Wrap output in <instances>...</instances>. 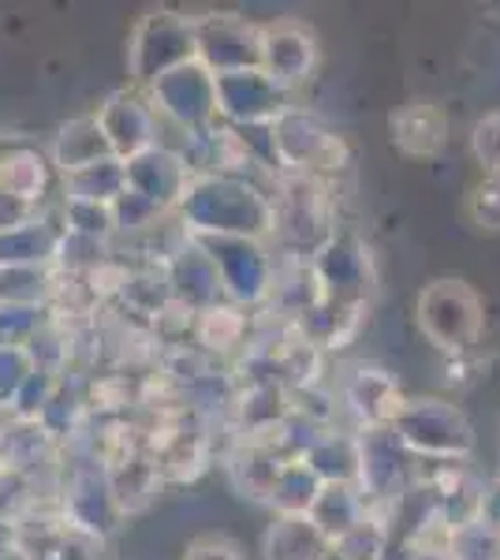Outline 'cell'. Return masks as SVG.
<instances>
[{"label": "cell", "mask_w": 500, "mask_h": 560, "mask_svg": "<svg viewBox=\"0 0 500 560\" xmlns=\"http://www.w3.org/2000/svg\"><path fill=\"white\" fill-rule=\"evenodd\" d=\"M187 236H235L266 243L277 224L272 195L247 176H190L176 206Z\"/></svg>", "instance_id": "1"}, {"label": "cell", "mask_w": 500, "mask_h": 560, "mask_svg": "<svg viewBox=\"0 0 500 560\" xmlns=\"http://www.w3.org/2000/svg\"><path fill=\"white\" fill-rule=\"evenodd\" d=\"M393 433L411 456L456 464L475 448V433L456 404L444 400H404L393 419Z\"/></svg>", "instance_id": "2"}, {"label": "cell", "mask_w": 500, "mask_h": 560, "mask_svg": "<svg viewBox=\"0 0 500 560\" xmlns=\"http://www.w3.org/2000/svg\"><path fill=\"white\" fill-rule=\"evenodd\" d=\"M418 325L441 351H467L486 329V306L463 280H433L418 295Z\"/></svg>", "instance_id": "3"}, {"label": "cell", "mask_w": 500, "mask_h": 560, "mask_svg": "<svg viewBox=\"0 0 500 560\" xmlns=\"http://www.w3.org/2000/svg\"><path fill=\"white\" fill-rule=\"evenodd\" d=\"M195 60V23L179 12H150L142 15L127 45V71H131L135 90L158 83L165 71Z\"/></svg>", "instance_id": "4"}, {"label": "cell", "mask_w": 500, "mask_h": 560, "mask_svg": "<svg viewBox=\"0 0 500 560\" xmlns=\"http://www.w3.org/2000/svg\"><path fill=\"white\" fill-rule=\"evenodd\" d=\"M187 240L213 261L221 292L229 303L254 306L269 300L272 261H277V255H269L266 243L235 240V236H187Z\"/></svg>", "instance_id": "5"}, {"label": "cell", "mask_w": 500, "mask_h": 560, "mask_svg": "<svg viewBox=\"0 0 500 560\" xmlns=\"http://www.w3.org/2000/svg\"><path fill=\"white\" fill-rule=\"evenodd\" d=\"M269 139L280 173H299V176L336 173L344 161V142L317 116L292 105L269 124Z\"/></svg>", "instance_id": "6"}, {"label": "cell", "mask_w": 500, "mask_h": 560, "mask_svg": "<svg viewBox=\"0 0 500 560\" xmlns=\"http://www.w3.org/2000/svg\"><path fill=\"white\" fill-rule=\"evenodd\" d=\"M142 94L158 113V120L176 124L184 135L206 131L209 124H217V83L198 60H187V65L165 71Z\"/></svg>", "instance_id": "7"}, {"label": "cell", "mask_w": 500, "mask_h": 560, "mask_svg": "<svg viewBox=\"0 0 500 560\" xmlns=\"http://www.w3.org/2000/svg\"><path fill=\"white\" fill-rule=\"evenodd\" d=\"M217 120L229 128H269L288 108V90H280L261 68L213 75Z\"/></svg>", "instance_id": "8"}, {"label": "cell", "mask_w": 500, "mask_h": 560, "mask_svg": "<svg viewBox=\"0 0 500 560\" xmlns=\"http://www.w3.org/2000/svg\"><path fill=\"white\" fill-rule=\"evenodd\" d=\"M195 23V60L209 75L258 68V26L232 12H209Z\"/></svg>", "instance_id": "9"}, {"label": "cell", "mask_w": 500, "mask_h": 560, "mask_svg": "<svg viewBox=\"0 0 500 560\" xmlns=\"http://www.w3.org/2000/svg\"><path fill=\"white\" fill-rule=\"evenodd\" d=\"M97 128H102L108 150L116 161H131L142 150L158 147L161 142V120L150 108L142 90H116L108 94L94 113Z\"/></svg>", "instance_id": "10"}, {"label": "cell", "mask_w": 500, "mask_h": 560, "mask_svg": "<svg viewBox=\"0 0 500 560\" xmlns=\"http://www.w3.org/2000/svg\"><path fill=\"white\" fill-rule=\"evenodd\" d=\"M258 68L280 90H292L314 75L317 68V42L311 26L295 20H277L258 26Z\"/></svg>", "instance_id": "11"}, {"label": "cell", "mask_w": 500, "mask_h": 560, "mask_svg": "<svg viewBox=\"0 0 500 560\" xmlns=\"http://www.w3.org/2000/svg\"><path fill=\"white\" fill-rule=\"evenodd\" d=\"M124 179L127 191L147 198L150 206H158L161 213H176L179 198H184L190 184V168L184 161V153L158 142V147L142 150L139 158L124 161Z\"/></svg>", "instance_id": "12"}, {"label": "cell", "mask_w": 500, "mask_h": 560, "mask_svg": "<svg viewBox=\"0 0 500 560\" xmlns=\"http://www.w3.org/2000/svg\"><path fill=\"white\" fill-rule=\"evenodd\" d=\"M63 523H71L75 530H86L94 538H105L124 516L116 509L113 493H108L105 467H79L71 471L68 486H63Z\"/></svg>", "instance_id": "13"}, {"label": "cell", "mask_w": 500, "mask_h": 560, "mask_svg": "<svg viewBox=\"0 0 500 560\" xmlns=\"http://www.w3.org/2000/svg\"><path fill=\"white\" fill-rule=\"evenodd\" d=\"M165 284H168L172 303H179L190 314L221 303V295H224L213 261L187 240V232H184V243H179V247L172 250V258L165 261Z\"/></svg>", "instance_id": "14"}, {"label": "cell", "mask_w": 500, "mask_h": 560, "mask_svg": "<svg viewBox=\"0 0 500 560\" xmlns=\"http://www.w3.org/2000/svg\"><path fill=\"white\" fill-rule=\"evenodd\" d=\"M53 179H57V173H53L45 150L31 147V142L0 150V191H8L12 198H20V202L38 210L42 198L49 195Z\"/></svg>", "instance_id": "15"}, {"label": "cell", "mask_w": 500, "mask_h": 560, "mask_svg": "<svg viewBox=\"0 0 500 560\" xmlns=\"http://www.w3.org/2000/svg\"><path fill=\"white\" fill-rule=\"evenodd\" d=\"M60 236H63L60 221H49L45 213H38L34 221H26L20 229L0 236V269H20V266L53 269Z\"/></svg>", "instance_id": "16"}, {"label": "cell", "mask_w": 500, "mask_h": 560, "mask_svg": "<svg viewBox=\"0 0 500 560\" xmlns=\"http://www.w3.org/2000/svg\"><path fill=\"white\" fill-rule=\"evenodd\" d=\"M105 158H113V150H108L94 113H83V116H75V120L63 124L49 147V165L57 176H68V173H75V168H86Z\"/></svg>", "instance_id": "17"}, {"label": "cell", "mask_w": 500, "mask_h": 560, "mask_svg": "<svg viewBox=\"0 0 500 560\" xmlns=\"http://www.w3.org/2000/svg\"><path fill=\"white\" fill-rule=\"evenodd\" d=\"M344 396H348L351 411L367 422V430L393 427V419L399 415V408H404V396H399L396 382L385 374V370H374V366L354 370V377L348 382V393Z\"/></svg>", "instance_id": "18"}, {"label": "cell", "mask_w": 500, "mask_h": 560, "mask_svg": "<svg viewBox=\"0 0 500 560\" xmlns=\"http://www.w3.org/2000/svg\"><path fill=\"white\" fill-rule=\"evenodd\" d=\"M444 139H449V116L430 102H415L404 105L399 113H393V142L404 153L415 158H433Z\"/></svg>", "instance_id": "19"}, {"label": "cell", "mask_w": 500, "mask_h": 560, "mask_svg": "<svg viewBox=\"0 0 500 560\" xmlns=\"http://www.w3.org/2000/svg\"><path fill=\"white\" fill-rule=\"evenodd\" d=\"M306 520H311L325 535V541L333 546V541H340L351 527H359V523L367 520V501H362V493L354 490V486L329 482L317 490Z\"/></svg>", "instance_id": "20"}, {"label": "cell", "mask_w": 500, "mask_h": 560, "mask_svg": "<svg viewBox=\"0 0 500 560\" xmlns=\"http://www.w3.org/2000/svg\"><path fill=\"white\" fill-rule=\"evenodd\" d=\"M299 459L311 467L322 486H329V482L354 486V475H359V441L344 438V433H336V430L314 433L311 445L303 448Z\"/></svg>", "instance_id": "21"}, {"label": "cell", "mask_w": 500, "mask_h": 560, "mask_svg": "<svg viewBox=\"0 0 500 560\" xmlns=\"http://www.w3.org/2000/svg\"><path fill=\"white\" fill-rule=\"evenodd\" d=\"M333 546L306 516H277L266 535L269 560H329Z\"/></svg>", "instance_id": "22"}, {"label": "cell", "mask_w": 500, "mask_h": 560, "mask_svg": "<svg viewBox=\"0 0 500 560\" xmlns=\"http://www.w3.org/2000/svg\"><path fill=\"white\" fill-rule=\"evenodd\" d=\"M57 179H60V187H63V198H71V202H102V206H113V198L127 187L124 161H116V158L94 161V165L75 168V173L57 176Z\"/></svg>", "instance_id": "23"}, {"label": "cell", "mask_w": 500, "mask_h": 560, "mask_svg": "<svg viewBox=\"0 0 500 560\" xmlns=\"http://www.w3.org/2000/svg\"><path fill=\"white\" fill-rule=\"evenodd\" d=\"M190 332H195V340L206 351H217V355H221V351H232L243 345V337H247V314H243V306H235V303H213L195 314Z\"/></svg>", "instance_id": "24"}, {"label": "cell", "mask_w": 500, "mask_h": 560, "mask_svg": "<svg viewBox=\"0 0 500 560\" xmlns=\"http://www.w3.org/2000/svg\"><path fill=\"white\" fill-rule=\"evenodd\" d=\"M53 288H57V269H38V266L0 269V306L49 311Z\"/></svg>", "instance_id": "25"}, {"label": "cell", "mask_w": 500, "mask_h": 560, "mask_svg": "<svg viewBox=\"0 0 500 560\" xmlns=\"http://www.w3.org/2000/svg\"><path fill=\"white\" fill-rule=\"evenodd\" d=\"M317 490H322V482H317V475L311 467H306L303 459H288V464L280 467V475H277V482H272L266 501L280 512V516H306Z\"/></svg>", "instance_id": "26"}, {"label": "cell", "mask_w": 500, "mask_h": 560, "mask_svg": "<svg viewBox=\"0 0 500 560\" xmlns=\"http://www.w3.org/2000/svg\"><path fill=\"white\" fill-rule=\"evenodd\" d=\"M444 549L452 560H500V523L481 516L467 527L449 530Z\"/></svg>", "instance_id": "27"}, {"label": "cell", "mask_w": 500, "mask_h": 560, "mask_svg": "<svg viewBox=\"0 0 500 560\" xmlns=\"http://www.w3.org/2000/svg\"><path fill=\"white\" fill-rule=\"evenodd\" d=\"M60 229L71 232V236H86V240L108 243V240L116 236L113 206H102V202H71V198H63V206H60Z\"/></svg>", "instance_id": "28"}, {"label": "cell", "mask_w": 500, "mask_h": 560, "mask_svg": "<svg viewBox=\"0 0 500 560\" xmlns=\"http://www.w3.org/2000/svg\"><path fill=\"white\" fill-rule=\"evenodd\" d=\"M388 546V523L377 520L374 512L367 509V520L359 527H351L340 541H333L336 560H381Z\"/></svg>", "instance_id": "29"}, {"label": "cell", "mask_w": 500, "mask_h": 560, "mask_svg": "<svg viewBox=\"0 0 500 560\" xmlns=\"http://www.w3.org/2000/svg\"><path fill=\"white\" fill-rule=\"evenodd\" d=\"M45 314L49 311H34V306H0V345L26 348L45 325Z\"/></svg>", "instance_id": "30"}, {"label": "cell", "mask_w": 500, "mask_h": 560, "mask_svg": "<svg viewBox=\"0 0 500 560\" xmlns=\"http://www.w3.org/2000/svg\"><path fill=\"white\" fill-rule=\"evenodd\" d=\"M31 374H34V363H31V355H26V348L0 345V408L12 411L15 396H20V388Z\"/></svg>", "instance_id": "31"}, {"label": "cell", "mask_w": 500, "mask_h": 560, "mask_svg": "<svg viewBox=\"0 0 500 560\" xmlns=\"http://www.w3.org/2000/svg\"><path fill=\"white\" fill-rule=\"evenodd\" d=\"M470 217L478 221V229L500 232V176H486L470 191Z\"/></svg>", "instance_id": "32"}, {"label": "cell", "mask_w": 500, "mask_h": 560, "mask_svg": "<svg viewBox=\"0 0 500 560\" xmlns=\"http://www.w3.org/2000/svg\"><path fill=\"white\" fill-rule=\"evenodd\" d=\"M470 147H475V158L486 165V173L500 176V113H489L486 120H478Z\"/></svg>", "instance_id": "33"}, {"label": "cell", "mask_w": 500, "mask_h": 560, "mask_svg": "<svg viewBox=\"0 0 500 560\" xmlns=\"http://www.w3.org/2000/svg\"><path fill=\"white\" fill-rule=\"evenodd\" d=\"M184 560H243L240 546L221 535H206V538H195L187 546Z\"/></svg>", "instance_id": "34"}, {"label": "cell", "mask_w": 500, "mask_h": 560, "mask_svg": "<svg viewBox=\"0 0 500 560\" xmlns=\"http://www.w3.org/2000/svg\"><path fill=\"white\" fill-rule=\"evenodd\" d=\"M42 210H34V206H26V202H20V198H12L8 191H0V236L4 232H12V229H20V224H26V221H34Z\"/></svg>", "instance_id": "35"}, {"label": "cell", "mask_w": 500, "mask_h": 560, "mask_svg": "<svg viewBox=\"0 0 500 560\" xmlns=\"http://www.w3.org/2000/svg\"><path fill=\"white\" fill-rule=\"evenodd\" d=\"M407 560H452V557L444 546H418V549H411V557Z\"/></svg>", "instance_id": "36"}, {"label": "cell", "mask_w": 500, "mask_h": 560, "mask_svg": "<svg viewBox=\"0 0 500 560\" xmlns=\"http://www.w3.org/2000/svg\"><path fill=\"white\" fill-rule=\"evenodd\" d=\"M0 560H31V553L15 541V546H8V549H0Z\"/></svg>", "instance_id": "37"}]
</instances>
